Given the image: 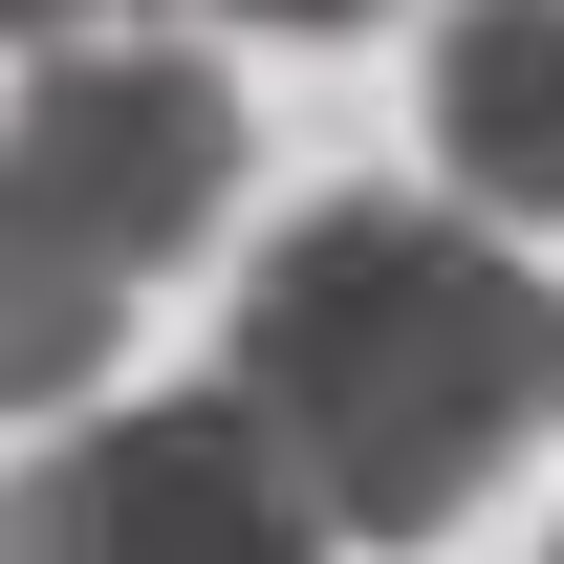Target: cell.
Returning <instances> with one entry per match:
<instances>
[{
	"instance_id": "obj_1",
	"label": "cell",
	"mask_w": 564,
	"mask_h": 564,
	"mask_svg": "<svg viewBox=\"0 0 564 564\" xmlns=\"http://www.w3.org/2000/svg\"><path fill=\"white\" fill-rule=\"evenodd\" d=\"M239 413L282 434V478L369 521V543H434L456 499H499L564 413V304L499 217L434 196H326L239 261Z\"/></svg>"
},
{
	"instance_id": "obj_2",
	"label": "cell",
	"mask_w": 564,
	"mask_h": 564,
	"mask_svg": "<svg viewBox=\"0 0 564 564\" xmlns=\"http://www.w3.org/2000/svg\"><path fill=\"white\" fill-rule=\"evenodd\" d=\"M239 217V87L174 44H66L0 109V413H66L152 261Z\"/></svg>"
},
{
	"instance_id": "obj_3",
	"label": "cell",
	"mask_w": 564,
	"mask_h": 564,
	"mask_svg": "<svg viewBox=\"0 0 564 564\" xmlns=\"http://www.w3.org/2000/svg\"><path fill=\"white\" fill-rule=\"evenodd\" d=\"M0 564H326V499L282 478V434L239 391L44 434V478L0 499Z\"/></svg>"
},
{
	"instance_id": "obj_4",
	"label": "cell",
	"mask_w": 564,
	"mask_h": 564,
	"mask_svg": "<svg viewBox=\"0 0 564 564\" xmlns=\"http://www.w3.org/2000/svg\"><path fill=\"white\" fill-rule=\"evenodd\" d=\"M434 174L478 217H564V0H456L434 22Z\"/></svg>"
},
{
	"instance_id": "obj_5",
	"label": "cell",
	"mask_w": 564,
	"mask_h": 564,
	"mask_svg": "<svg viewBox=\"0 0 564 564\" xmlns=\"http://www.w3.org/2000/svg\"><path fill=\"white\" fill-rule=\"evenodd\" d=\"M0 22H22V44H66V22H109V0H0Z\"/></svg>"
},
{
	"instance_id": "obj_6",
	"label": "cell",
	"mask_w": 564,
	"mask_h": 564,
	"mask_svg": "<svg viewBox=\"0 0 564 564\" xmlns=\"http://www.w3.org/2000/svg\"><path fill=\"white\" fill-rule=\"evenodd\" d=\"M239 22H369V0H239Z\"/></svg>"
}]
</instances>
